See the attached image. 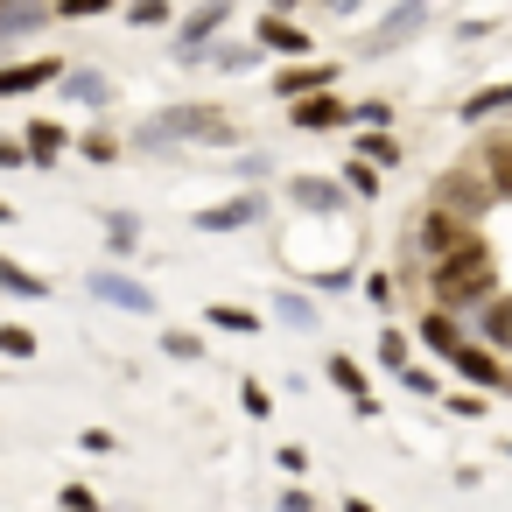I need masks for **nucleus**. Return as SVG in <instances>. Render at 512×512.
<instances>
[{
    "mask_svg": "<svg viewBox=\"0 0 512 512\" xmlns=\"http://www.w3.org/2000/svg\"><path fill=\"white\" fill-rule=\"evenodd\" d=\"M351 127H393V106L386 99H365V106H351Z\"/></svg>",
    "mask_w": 512,
    "mask_h": 512,
    "instance_id": "nucleus-37",
    "label": "nucleus"
},
{
    "mask_svg": "<svg viewBox=\"0 0 512 512\" xmlns=\"http://www.w3.org/2000/svg\"><path fill=\"white\" fill-rule=\"evenodd\" d=\"M309 505H316V491H302V484L281 491V512H309Z\"/></svg>",
    "mask_w": 512,
    "mask_h": 512,
    "instance_id": "nucleus-45",
    "label": "nucleus"
},
{
    "mask_svg": "<svg viewBox=\"0 0 512 512\" xmlns=\"http://www.w3.org/2000/svg\"><path fill=\"white\" fill-rule=\"evenodd\" d=\"M260 50L288 64V57H309L316 43H309V29H295L288 15H274V8H267V15H260Z\"/></svg>",
    "mask_w": 512,
    "mask_h": 512,
    "instance_id": "nucleus-15",
    "label": "nucleus"
},
{
    "mask_svg": "<svg viewBox=\"0 0 512 512\" xmlns=\"http://www.w3.org/2000/svg\"><path fill=\"white\" fill-rule=\"evenodd\" d=\"M414 337H421V351H435V358H449V351L463 344V323H456V309H442V302H435V309H428V316L414 323Z\"/></svg>",
    "mask_w": 512,
    "mask_h": 512,
    "instance_id": "nucleus-16",
    "label": "nucleus"
},
{
    "mask_svg": "<svg viewBox=\"0 0 512 512\" xmlns=\"http://www.w3.org/2000/svg\"><path fill=\"white\" fill-rule=\"evenodd\" d=\"M323 372H330V386H337V393H351V400L365 393V365H358V358H344V351H330V365H323Z\"/></svg>",
    "mask_w": 512,
    "mask_h": 512,
    "instance_id": "nucleus-28",
    "label": "nucleus"
},
{
    "mask_svg": "<svg viewBox=\"0 0 512 512\" xmlns=\"http://www.w3.org/2000/svg\"><path fill=\"white\" fill-rule=\"evenodd\" d=\"M323 8H330V15H358V8H365V0H323Z\"/></svg>",
    "mask_w": 512,
    "mask_h": 512,
    "instance_id": "nucleus-46",
    "label": "nucleus"
},
{
    "mask_svg": "<svg viewBox=\"0 0 512 512\" xmlns=\"http://www.w3.org/2000/svg\"><path fill=\"white\" fill-rule=\"evenodd\" d=\"M477 337H484V344H498V351H512V295H491V302H484Z\"/></svg>",
    "mask_w": 512,
    "mask_h": 512,
    "instance_id": "nucleus-23",
    "label": "nucleus"
},
{
    "mask_svg": "<svg viewBox=\"0 0 512 512\" xmlns=\"http://www.w3.org/2000/svg\"><path fill=\"white\" fill-rule=\"evenodd\" d=\"M337 85V64H316V57H288V71H274V99H302V92H323Z\"/></svg>",
    "mask_w": 512,
    "mask_h": 512,
    "instance_id": "nucleus-14",
    "label": "nucleus"
},
{
    "mask_svg": "<svg viewBox=\"0 0 512 512\" xmlns=\"http://www.w3.org/2000/svg\"><path fill=\"white\" fill-rule=\"evenodd\" d=\"M253 218H267V197H260L253 183H246V197H225V204H204V211H197L190 225H197V232H246Z\"/></svg>",
    "mask_w": 512,
    "mask_h": 512,
    "instance_id": "nucleus-10",
    "label": "nucleus"
},
{
    "mask_svg": "<svg viewBox=\"0 0 512 512\" xmlns=\"http://www.w3.org/2000/svg\"><path fill=\"white\" fill-rule=\"evenodd\" d=\"M78 155H85V162H99V169H106V162H120V141H113V134H99V127H92V134H85V141H78Z\"/></svg>",
    "mask_w": 512,
    "mask_h": 512,
    "instance_id": "nucleus-33",
    "label": "nucleus"
},
{
    "mask_svg": "<svg viewBox=\"0 0 512 512\" xmlns=\"http://www.w3.org/2000/svg\"><path fill=\"white\" fill-rule=\"evenodd\" d=\"M449 414H456V421H477V414H484V393H449Z\"/></svg>",
    "mask_w": 512,
    "mask_h": 512,
    "instance_id": "nucleus-43",
    "label": "nucleus"
},
{
    "mask_svg": "<svg viewBox=\"0 0 512 512\" xmlns=\"http://www.w3.org/2000/svg\"><path fill=\"white\" fill-rule=\"evenodd\" d=\"M239 407H246L253 421H267V414H274V393H267L260 379H246V386H239Z\"/></svg>",
    "mask_w": 512,
    "mask_h": 512,
    "instance_id": "nucleus-35",
    "label": "nucleus"
},
{
    "mask_svg": "<svg viewBox=\"0 0 512 512\" xmlns=\"http://www.w3.org/2000/svg\"><path fill=\"white\" fill-rule=\"evenodd\" d=\"M92 15H113V0H57V22H92Z\"/></svg>",
    "mask_w": 512,
    "mask_h": 512,
    "instance_id": "nucleus-34",
    "label": "nucleus"
},
{
    "mask_svg": "<svg viewBox=\"0 0 512 512\" xmlns=\"http://www.w3.org/2000/svg\"><path fill=\"white\" fill-rule=\"evenodd\" d=\"M50 15H57V0H8V8H0V57H8L15 43H29Z\"/></svg>",
    "mask_w": 512,
    "mask_h": 512,
    "instance_id": "nucleus-12",
    "label": "nucleus"
},
{
    "mask_svg": "<svg viewBox=\"0 0 512 512\" xmlns=\"http://www.w3.org/2000/svg\"><path fill=\"white\" fill-rule=\"evenodd\" d=\"M505 456H512V442H505Z\"/></svg>",
    "mask_w": 512,
    "mask_h": 512,
    "instance_id": "nucleus-49",
    "label": "nucleus"
},
{
    "mask_svg": "<svg viewBox=\"0 0 512 512\" xmlns=\"http://www.w3.org/2000/svg\"><path fill=\"white\" fill-rule=\"evenodd\" d=\"M57 92H64L71 106H113V85H106L99 71H64V78H57Z\"/></svg>",
    "mask_w": 512,
    "mask_h": 512,
    "instance_id": "nucleus-20",
    "label": "nucleus"
},
{
    "mask_svg": "<svg viewBox=\"0 0 512 512\" xmlns=\"http://www.w3.org/2000/svg\"><path fill=\"white\" fill-rule=\"evenodd\" d=\"M428 295H435L442 309L491 302V295H498V253L470 232L463 246H449V253H435V260H428Z\"/></svg>",
    "mask_w": 512,
    "mask_h": 512,
    "instance_id": "nucleus-1",
    "label": "nucleus"
},
{
    "mask_svg": "<svg viewBox=\"0 0 512 512\" xmlns=\"http://www.w3.org/2000/svg\"><path fill=\"white\" fill-rule=\"evenodd\" d=\"M365 302H372V309H393V281H386V274H365Z\"/></svg>",
    "mask_w": 512,
    "mask_h": 512,
    "instance_id": "nucleus-42",
    "label": "nucleus"
},
{
    "mask_svg": "<svg viewBox=\"0 0 512 512\" xmlns=\"http://www.w3.org/2000/svg\"><path fill=\"white\" fill-rule=\"evenodd\" d=\"M43 344H36V330H22V323H0V358H36Z\"/></svg>",
    "mask_w": 512,
    "mask_h": 512,
    "instance_id": "nucleus-29",
    "label": "nucleus"
},
{
    "mask_svg": "<svg viewBox=\"0 0 512 512\" xmlns=\"http://www.w3.org/2000/svg\"><path fill=\"white\" fill-rule=\"evenodd\" d=\"M379 176H386V169H379V162H365V155H351V162H344V190H351V197H379Z\"/></svg>",
    "mask_w": 512,
    "mask_h": 512,
    "instance_id": "nucleus-26",
    "label": "nucleus"
},
{
    "mask_svg": "<svg viewBox=\"0 0 512 512\" xmlns=\"http://www.w3.org/2000/svg\"><path fill=\"white\" fill-rule=\"evenodd\" d=\"M477 169L491 176V190H498V197H512V134H491V141L477 148Z\"/></svg>",
    "mask_w": 512,
    "mask_h": 512,
    "instance_id": "nucleus-19",
    "label": "nucleus"
},
{
    "mask_svg": "<svg viewBox=\"0 0 512 512\" xmlns=\"http://www.w3.org/2000/svg\"><path fill=\"white\" fill-rule=\"evenodd\" d=\"M267 8H274V15H295V8H302V0H267Z\"/></svg>",
    "mask_w": 512,
    "mask_h": 512,
    "instance_id": "nucleus-47",
    "label": "nucleus"
},
{
    "mask_svg": "<svg viewBox=\"0 0 512 512\" xmlns=\"http://www.w3.org/2000/svg\"><path fill=\"white\" fill-rule=\"evenodd\" d=\"M288 127H302V134H337V127H351V106L337 99V85H323V92L288 99Z\"/></svg>",
    "mask_w": 512,
    "mask_h": 512,
    "instance_id": "nucleus-7",
    "label": "nucleus"
},
{
    "mask_svg": "<svg viewBox=\"0 0 512 512\" xmlns=\"http://www.w3.org/2000/svg\"><path fill=\"white\" fill-rule=\"evenodd\" d=\"M57 505H64V512H99V491H92V484H64Z\"/></svg>",
    "mask_w": 512,
    "mask_h": 512,
    "instance_id": "nucleus-39",
    "label": "nucleus"
},
{
    "mask_svg": "<svg viewBox=\"0 0 512 512\" xmlns=\"http://www.w3.org/2000/svg\"><path fill=\"white\" fill-rule=\"evenodd\" d=\"M85 288H92V302H106V309L155 316V288H148V281H134V274H120V267H99V274H85Z\"/></svg>",
    "mask_w": 512,
    "mask_h": 512,
    "instance_id": "nucleus-5",
    "label": "nucleus"
},
{
    "mask_svg": "<svg viewBox=\"0 0 512 512\" xmlns=\"http://www.w3.org/2000/svg\"><path fill=\"white\" fill-rule=\"evenodd\" d=\"M428 204H449V211H463V218H484V211L498 204V190H491V176H484V169H477V155H470V162H456V169H442V176H435Z\"/></svg>",
    "mask_w": 512,
    "mask_h": 512,
    "instance_id": "nucleus-3",
    "label": "nucleus"
},
{
    "mask_svg": "<svg viewBox=\"0 0 512 512\" xmlns=\"http://www.w3.org/2000/svg\"><path fill=\"white\" fill-rule=\"evenodd\" d=\"M421 29H428V0H400L393 15H379V29L365 36V50H358V57H393V50H400V43H414Z\"/></svg>",
    "mask_w": 512,
    "mask_h": 512,
    "instance_id": "nucleus-6",
    "label": "nucleus"
},
{
    "mask_svg": "<svg viewBox=\"0 0 512 512\" xmlns=\"http://www.w3.org/2000/svg\"><path fill=\"white\" fill-rule=\"evenodd\" d=\"M106 246H113V253H134V246H141V218H134V211H106Z\"/></svg>",
    "mask_w": 512,
    "mask_h": 512,
    "instance_id": "nucleus-27",
    "label": "nucleus"
},
{
    "mask_svg": "<svg viewBox=\"0 0 512 512\" xmlns=\"http://www.w3.org/2000/svg\"><path fill=\"white\" fill-rule=\"evenodd\" d=\"M0 169H36V162H29V141H8V134H0Z\"/></svg>",
    "mask_w": 512,
    "mask_h": 512,
    "instance_id": "nucleus-41",
    "label": "nucleus"
},
{
    "mask_svg": "<svg viewBox=\"0 0 512 512\" xmlns=\"http://www.w3.org/2000/svg\"><path fill=\"white\" fill-rule=\"evenodd\" d=\"M225 22H232V0H204L197 15L176 22V50H169V57H176V64H204V50L225 36Z\"/></svg>",
    "mask_w": 512,
    "mask_h": 512,
    "instance_id": "nucleus-4",
    "label": "nucleus"
},
{
    "mask_svg": "<svg viewBox=\"0 0 512 512\" xmlns=\"http://www.w3.org/2000/svg\"><path fill=\"white\" fill-rule=\"evenodd\" d=\"M232 169H239V183H253V190H260V183L274 176V155H239Z\"/></svg>",
    "mask_w": 512,
    "mask_h": 512,
    "instance_id": "nucleus-38",
    "label": "nucleus"
},
{
    "mask_svg": "<svg viewBox=\"0 0 512 512\" xmlns=\"http://www.w3.org/2000/svg\"><path fill=\"white\" fill-rule=\"evenodd\" d=\"M162 351H169L176 365H197V358H204V337H190V330H162Z\"/></svg>",
    "mask_w": 512,
    "mask_h": 512,
    "instance_id": "nucleus-31",
    "label": "nucleus"
},
{
    "mask_svg": "<svg viewBox=\"0 0 512 512\" xmlns=\"http://www.w3.org/2000/svg\"><path fill=\"white\" fill-rule=\"evenodd\" d=\"M470 239V218L463 211H449V204H428L421 211V225H414V246L435 260V253H449V246H463Z\"/></svg>",
    "mask_w": 512,
    "mask_h": 512,
    "instance_id": "nucleus-11",
    "label": "nucleus"
},
{
    "mask_svg": "<svg viewBox=\"0 0 512 512\" xmlns=\"http://www.w3.org/2000/svg\"><path fill=\"white\" fill-rule=\"evenodd\" d=\"M204 330H225V337H260L267 323H260L253 309H239V302H211V309H204Z\"/></svg>",
    "mask_w": 512,
    "mask_h": 512,
    "instance_id": "nucleus-21",
    "label": "nucleus"
},
{
    "mask_svg": "<svg viewBox=\"0 0 512 512\" xmlns=\"http://www.w3.org/2000/svg\"><path fill=\"white\" fill-rule=\"evenodd\" d=\"M288 204L309 218H344L351 190H344V176H288Z\"/></svg>",
    "mask_w": 512,
    "mask_h": 512,
    "instance_id": "nucleus-9",
    "label": "nucleus"
},
{
    "mask_svg": "<svg viewBox=\"0 0 512 512\" xmlns=\"http://www.w3.org/2000/svg\"><path fill=\"white\" fill-rule=\"evenodd\" d=\"M183 141H197V148H232L239 141V127L218 113V106H169V113H155V120H141L134 127V148L141 155H176Z\"/></svg>",
    "mask_w": 512,
    "mask_h": 512,
    "instance_id": "nucleus-2",
    "label": "nucleus"
},
{
    "mask_svg": "<svg viewBox=\"0 0 512 512\" xmlns=\"http://www.w3.org/2000/svg\"><path fill=\"white\" fill-rule=\"evenodd\" d=\"M274 316H281L288 330H316V309H309L302 295H274Z\"/></svg>",
    "mask_w": 512,
    "mask_h": 512,
    "instance_id": "nucleus-30",
    "label": "nucleus"
},
{
    "mask_svg": "<svg viewBox=\"0 0 512 512\" xmlns=\"http://www.w3.org/2000/svg\"><path fill=\"white\" fill-rule=\"evenodd\" d=\"M78 449H85V456H113V428H85Z\"/></svg>",
    "mask_w": 512,
    "mask_h": 512,
    "instance_id": "nucleus-44",
    "label": "nucleus"
},
{
    "mask_svg": "<svg viewBox=\"0 0 512 512\" xmlns=\"http://www.w3.org/2000/svg\"><path fill=\"white\" fill-rule=\"evenodd\" d=\"M449 372L470 379V386H484V393H505V386H512V379H505V351H498V344H470V337L449 351Z\"/></svg>",
    "mask_w": 512,
    "mask_h": 512,
    "instance_id": "nucleus-8",
    "label": "nucleus"
},
{
    "mask_svg": "<svg viewBox=\"0 0 512 512\" xmlns=\"http://www.w3.org/2000/svg\"><path fill=\"white\" fill-rule=\"evenodd\" d=\"M379 365H393V372L407 365V337L400 330H379Z\"/></svg>",
    "mask_w": 512,
    "mask_h": 512,
    "instance_id": "nucleus-40",
    "label": "nucleus"
},
{
    "mask_svg": "<svg viewBox=\"0 0 512 512\" xmlns=\"http://www.w3.org/2000/svg\"><path fill=\"white\" fill-rule=\"evenodd\" d=\"M22 141H29V162H36V169H57V155L71 148V134H64L57 120H29Z\"/></svg>",
    "mask_w": 512,
    "mask_h": 512,
    "instance_id": "nucleus-17",
    "label": "nucleus"
},
{
    "mask_svg": "<svg viewBox=\"0 0 512 512\" xmlns=\"http://www.w3.org/2000/svg\"><path fill=\"white\" fill-rule=\"evenodd\" d=\"M358 155L379 162V169H400V141H393V127H358Z\"/></svg>",
    "mask_w": 512,
    "mask_h": 512,
    "instance_id": "nucleus-24",
    "label": "nucleus"
},
{
    "mask_svg": "<svg viewBox=\"0 0 512 512\" xmlns=\"http://www.w3.org/2000/svg\"><path fill=\"white\" fill-rule=\"evenodd\" d=\"M505 393H512V386H505Z\"/></svg>",
    "mask_w": 512,
    "mask_h": 512,
    "instance_id": "nucleus-51",
    "label": "nucleus"
},
{
    "mask_svg": "<svg viewBox=\"0 0 512 512\" xmlns=\"http://www.w3.org/2000/svg\"><path fill=\"white\" fill-rule=\"evenodd\" d=\"M204 64L239 78V71H260V64H267V50H260V36H253V43H211V50H204Z\"/></svg>",
    "mask_w": 512,
    "mask_h": 512,
    "instance_id": "nucleus-18",
    "label": "nucleus"
},
{
    "mask_svg": "<svg viewBox=\"0 0 512 512\" xmlns=\"http://www.w3.org/2000/svg\"><path fill=\"white\" fill-rule=\"evenodd\" d=\"M127 22H134V29H162V22H169V0H134Z\"/></svg>",
    "mask_w": 512,
    "mask_h": 512,
    "instance_id": "nucleus-36",
    "label": "nucleus"
},
{
    "mask_svg": "<svg viewBox=\"0 0 512 512\" xmlns=\"http://www.w3.org/2000/svg\"><path fill=\"white\" fill-rule=\"evenodd\" d=\"M64 78V64L57 57H22V64H0V99H29V92H43V85H57Z\"/></svg>",
    "mask_w": 512,
    "mask_h": 512,
    "instance_id": "nucleus-13",
    "label": "nucleus"
},
{
    "mask_svg": "<svg viewBox=\"0 0 512 512\" xmlns=\"http://www.w3.org/2000/svg\"><path fill=\"white\" fill-rule=\"evenodd\" d=\"M400 386H407V393H414V400H435V393H442V379H435V372H428V365H414V358H407V365H400Z\"/></svg>",
    "mask_w": 512,
    "mask_h": 512,
    "instance_id": "nucleus-32",
    "label": "nucleus"
},
{
    "mask_svg": "<svg viewBox=\"0 0 512 512\" xmlns=\"http://www.w3.org/2000/svg\"><path fill=\"white\" fill-rule=\"evenodd\" d=\"M0 288L22 295V302H43V295H50V281H43V274H29L22 260H0Z\"/></svg>",
    "mask_w": 512,
    "mask_h": 512,
    "instance_id": "nucleus-25",
    "label": "nucleus"
},
{
    "mask_svg": "<svg viewBox=\"0 0 512 512\" xmlns=\"http://www.w3.org/2000/svg\"><path fill=\"white\" fill-rule=\"evenodd\" d=\"M0 225H15V211H8V204H0Z\"/></svg>",
    "mask_w": 512,
    "mask_h": 512,
    "instance_id": "nucleus-48",
    "label": "nucleus"
},
{
    "mask_svg": "<svg viewBox=\"0 0 512 512\" xmlns=\"http://www.w3.org/2000/svg\"><path fill=\"white\" fill-rule=\"evenodd\" d=\"M0 8H8V0H0Z\"/></svg>",
    "mask_w": 512,
    "mask_h": 512,
    "instance_id": "nucleus-50",
    "label": "nucleus"
},
{
    "mask_svg": "<svg viewBox=\"0 0 512 512\" xmlns=\"http://www.w3.org/2000/svg\"><path fill=\"white\" fill-rule=\"evenodd\" d=\"M505 106H512V85H484V92H470V99L456 106V120H463V127H484V120H498Z\"/></svg>",
    "mask_w": 512,
    "mask_h": 512,
    "instance_id": "nucleus-22",
    "label": "nucleus"
}]
</instances>
